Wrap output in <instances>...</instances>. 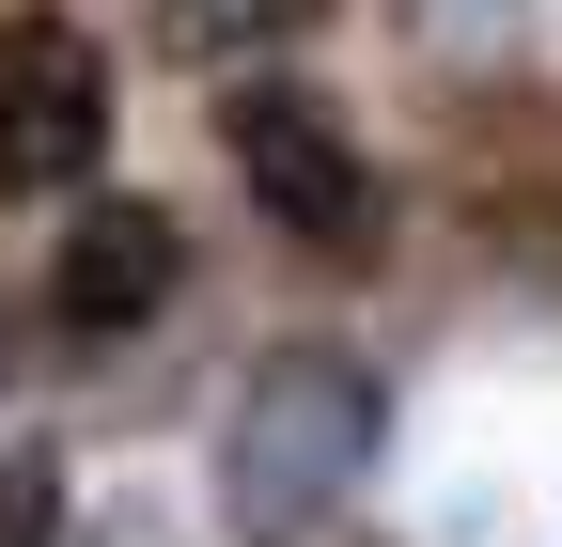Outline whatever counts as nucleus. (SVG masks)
<instances>
[{"instance_id":"f257e3e1","label":"nucleus","mask_w":562,"mask_h":547,"mask_svg":"<svg viewBox=\"0 0 562 547\" xmlns=\"http://www.w3.org/2000/svg\"><path fill=\"white\" fill-rule=\"evenodd\" d=\"M375 469V376L344 345H281L235 391V438H220V501L250 547H313L344 516V485Z\"/></svg>"},{"instance_id":"20e7f679","label":"nucleus","mask_w":562,"mask_h":547,"mask_svg":"<svg viewBox=\"0 0 562 547\" xmlns=\"http://www.w3.org/2000/svg\"><path fill=\"white\" fill-rule=\"evenodd\" d=\"M188 282V235H172V203H79L47 250V313H63V345H125V328H157Z\"/></svg>"},{"instance_id":"423d86ee","label":"nucleus","mask_w":562,"mask_h":547,"mask_svg":"<svg viewBox=\"0 0 562 547\" xmlns=\"http://www.w3.org/2000/svg\"><path fill=\"white\" fill-rule=\"evenodd\" d=\"M63 532V469L47 454H0V547H47Z\"/></svg>"},{"instance_id":"39448f33","label":"nucleus","mask_w":562,"mask_h":547,"mask_svg":"<svg viewBox=\"0 0 562 547\" xmlns=\"http://www.w3.org/2000/svg\"><path fill=\"white\" fill-rule=\"evenodd\" d=\"M297 16H313V0H172V32H188V47H281Z\"/></svg>"},{"instance_id":"7ed1b4c3","label":"nucleus","mask_w":562,"mask_h":547,"mask_svg":"<svg viewBox=\"0 0 562 547\" xmlns=\"http://www.w3.org/2000/svg\"><path fill=\"white\" fill-rule=\"evenodd\" d=\"M110 157V47L79 16H0V203L79 188Z\"/></svg>"},{"instance_id":"f03ea898","label":"nucleus","mask_w":562,"mask_h":547,"mask_svg":"<svg viewBox=\"0 0 562 547\" xmlns=\"http://www.w3.org/2000/svg\"><path fill=\"white\" fill-rule=\"evenodd\" d=\"M220 142H235V172H250V203L297 250H375V172H360V142H344V110L328 94H297V79H250L235 110H220Z\"/></svg>"}]
</instances>
